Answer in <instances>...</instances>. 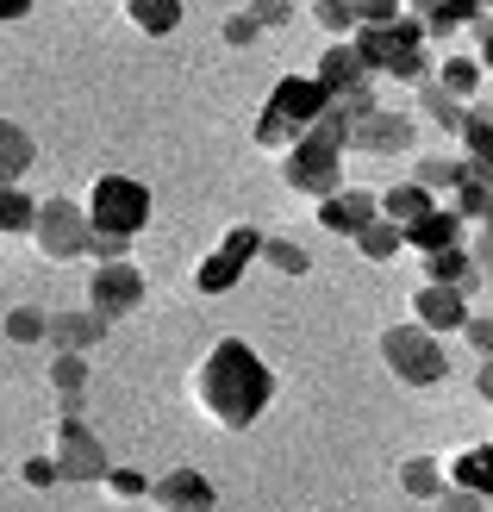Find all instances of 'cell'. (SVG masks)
<instances>
[{"label":"cell","mask_w":493,"mask_h":512,"mask_svg":"<svg viewBox=\"0 0 493 512\" xmlns=\"http://www.w3.org/2000/svg\"><path fill=\"white\" fill-rule=\"evenodd\" d=\"M313 82H319L331 100H350V94H362V88H375V75L356 63L350 38H331V44L319 50V63H313Z\"/></svg>","instance_id":"12"},{"label":"cell","mask_w":493,"mask_h":512,"mask_svg":"<svg viewBox=\"0 0 493 512\" xmlns=\"http://www.w3.org/2000/svg\"><path fill=\"white\" fill-rule=\"evenodd\" d=\"M125 19H132L144 38H169L181 25V0H125Z\"/></svg>","instance_id":"25"},{"label":"cell","mask_w":493,"mask_h":512,"mask_svg":"<svg viewBox=\"0 0 493 512\" xmlns=\"http://www.w3.org/2000/svg\"><path fill=\"white\" fill-rule=\"evenodd\" d=\"M150 500H157L163 512H213L219 494H213V481H206L200 469H169L150 481Z\"/></svg>","instance_id":"13"},{"label":"cell","mask_w":493,"mask_h":512,"mask_svg":"<svg viewBox=\"0 0 493 512\" xmlns=\"http://www.w3.org/2000/svg\"><path fill=\"white\" fill-rule=\"evenodd\" d=\"M344 157H350V113L331 100L325 119L288 150V157H275V163H281V182H288L294 194L331 200V194H337V175H344Z\"/></svg>","instance_id":"2"},{"label":"cell","mask_w":493,"mask_h":512,"mask_svg":"<svg viewBox=\"0 0 493 512\" xmlns=\"http://www.w3.org/2000/svg\"><path fill=\"white\" fill-rule=\"evenodd\" d=\"M406 13V0H356V19L362 25H394Z\"/></svg>","instance_id":"42"},{"label":"cell","mask_w":493,"mask_h":512,"mask_svg":"<svg viewBox=\"0 0 493 512\" xmlns=\"http://www.w3.org/2000/svg\"><path fill=\"white\" fill-rule=\"evenodd\" d=\"M462 150H469V169L487 175L493 169V107H469V119H462Z\"/></svg>","instance_id":"24"},{"label":"cell","mask_w":493,"mask_h":512,"mask_svg":"<svg viewBox=\"0 0 493 512\" xmlns=\"http://www.w3.org/2000/svg\"><path fill=\"white\" fill-rule=\"evenodd\" d=\"M412 132H419V119H412V113L381 107V113L350 125V157H400V150H412Z\"/></svg>","instance_id":"10"},{"label":"cell","mask_w":493,"mask_h":512,"mask_svg":"<svg viewBox=\"0 0 493 512\" xmlns=\"http://www.w3.org/2000/svg\"><path fill=\"white\" fill-rule=\"evenodd\" d=\"M425 281H431V288H456L462 300H469V294L481 288V269H475V256L462 250V244H450V250L425 256Z\"/></svg>","instance_id":"16"},{"label":"cell","mask_w":493,"mask_h":512,"mask_svg":"<svg viewBox=\"0 0 493 512\" xmlns=\"http://www.w3.org/2000/svg\"><path fill=\"white\" fill-rule=\"evenodd\" d=\"M481 82H487V69H481L475 57H444V63H437V88L456 94L462 107H469V100L481 94Z\"/></svg>","instance_id":"26"},{"label":"cell","mask_w":493,"mask_h":512,"mask_svg":"<svg viewBox=\"0 0 493 512\" xmlns=\"http://www.w3.org/2000/svg\"><path fill=\"white\" fill-rule=\"evenodd\" d=\"M194 400L213 425L244 431V425L263 419V406L275 400V369L244 338H219L194 369Z\"/></svg>","instance_id":"1"},{"label":"cell","mask_w":493,"mask_h":512,"mask_svg":"<svg viewBox=\"0 0 493 512\" xmlns=\"http://www.w3.org/2000/svg\"><path fill=\"white\" fill-rule=\"evenodd\" d=\"M475 394L493 406V356H487V363H481V375H475Z\"/></svg>","instance_id":"48"},{"label":"cell","mask_w":493,"mask_h":512,"mask_svg":"<svg viewBox=\"0 0 493 512\" xmlns=\"http://www.w3.org/2000/svg\"><path fill=\"white\" fill-rule=\"evenodd\" d=\"M219 38H225V44H231V50H250V44H256V38H263V25H256V19H250V13H244V7H238V13H231V19H225V25H219Z\"/></svg>","instance_id":"39"},{"label":"cell","mask_w":493,"mask_h":512,"mask_svg":"<svg viewBox=\"0 0 493 512\" xmlns=\"http://www.w3.org/2000/svg\"><path fill=\"white\" fill-rule=\"evenodd\" d=\"M356 250H362V256H369V263H394V256L406 250V232H400V225H387V219H375V225H369V232H362V238H356Z\"/></svg>","instance_id":"31"},{"label":"cell","mask_w":493,"mask_h":512,"mask_svg":"<svg viewBox=\"0 0 493 512\" xmlns=\"http://www.w3.org/2000/svg\"><path fill=\"white\" fill-rule=\"evenodd\" d=\"M325 107H331V94L313 82V75H281L269 88V100H263V113H256V150L288 157V150L325 119Z\"/></svg>","instance_id":"3"},{"label":"cell","mask_w":493,"mask_h":512,"mask_svg":"<svg viewBox=\"0 0 493 512\" xmlns=\"http://www.w3.org/2000/svg\"><path fill=\"white\" fill-rule=\"evenodd\" d=\"M244 13H250V19L269 32V25H288V19H294V0H250Z\"/></svg>","instance_id":"41"},{"label":"cell","mask_w":493,"mask_h":512,"mask_svg":"<svg viewBox=\"0 0 493 512\" xmlns=\"http://www.w3.org/2000/svg\"><path fill=\"white\" fill-rule=\"evenodd\" d=\"M412 325H425L431 338L462 331V325H469V300H462L456 288H431V281H425V288L412 294Z\"/></svg>","instance_id":"14"},{"label":"cell","mask_w":493,"mask_h":512,"mask_svg":"<svg viewBox=\"0 0 493 512\" xmlns=\"http://www.w3.org/2000/svg\"><path fill=\"white\" fill-rule=\"evenodd\" d=\"M50 456H57L63 481H107V475H113L107 444H100L82 419H57V450H50Z\"/></svg>","instance_id":"9"},{"label":"cell","mask_w":493,"mask_h":512,"mask_svg":"<svg viewBox=\"0 0 493 512\" xmlns=\"http://www.w3.org/2000/svg\"><path fill=\"white\" fill-rule=\"evenodd\" d=\"M450 207H456L462 219H475V225H481V219H493V188L481 182V175H469V182L450 194Z\"/></svg>","instance_id":"33"},{"label":"cell","mask_w":493,"mask_h":512,"mask_svg":"<svg viewBox=\"0 0 493 512\" xmlns=\"http://www.w3.org/2000/svg\"><path fill=\"white\" fill-rule=\"evenodd\" d=\"M475 63H481V69H493V13H481V19H475Z\"/></svg>","instance_id":"45"},{"label":"cell","mask_w":493,"mask_h":512,"mask_svg":"<svg viewBox=\"0 0 493 512\" xmlns=\"http://www.w3.org/2000/svg\"><path fill=\"white\" fill-rule=\"evenodd\" d=\"M32 163H38V138L19 119H0V188H13Z\"/></svg>","instance_id":"20"},{"label":"cell","mask_w":493,"mask_h":512,"mask_svg":"<svg viewBox=\"0 0 493 512\" xmlns=\"http://www.w3.org/2000/svg\"><path fill=\"white\" fill-rule=\"evenodd\" d=\"M406 13L419 19L431 38H450L456 25H475L481 19V0H406Z\"/></svg>","instance_id":"17"},{"label":"cell","mask_w":493,"mask_h":512,"mask_svg":"<svg viewBox=\"0 0 493 512\" xmlns=\"http://www.w3.org/2000/svg\"><path fill=\"white\" fill-rule=\"evenodd\" d=\"M437 512H487V500H481V494H469V488H450L444 500H437Z\"/></svg>","instance_id":"44"},{"label":"cell","mask_w":493,"mask_h":512,"mask_svg":"<svg viewBox=\"0 0 493 512\" xmlns=\"http://www.w3.org/2000/svg\"><path fill=\"white\" fill-rule=\"evenodd\" d=\"M313 19L325 25L331 38H350L356 25H362V19H356V0H313Z\"/></svg>","instance_id":"35"},{"label":"cell","mask_w":493,"mask_h":512,"mask_svg":"<svg viewBox=\"0 0 493 512\" xmlns=\"http://www.w3.org/2000/svg\"><path fill=\"white\" fill-rule=\"evenodd\" d=\"M100 488H107L113 500H150V475H138V469H113Z\"/></svg>","instance_id":"38"},{"label":"cell","mask_w":493,"mask_h":512,"mask_svg":"<svg viewBox=\"0 0 493 512\" xmlns=\"http://www.w3.org/2000/svg\"><path fill=\"white\" fill-rule=\"evenodd\" d=\"M419 119H431L437 132H462V119H469V107H462L456 94H444V88H437V75H431V82L419 88Z\"/></svg>","instance_id":"27"},{"label":"cell","mask_w":493,"mask_h":512,"mask_svg":"<svg viewBox=\"0 0 493 512\" xmlns=\"http://www.w3.org/2000/svg\"><path fill=\"white\" fill-rule=\"evenodd\" d=\"M263 244H269V238L256 232V225H244V219H238V225H231V232L219 238V256H225L231 269H250L256 256H263Z\"/></svg>","instance_id":"30"},{"label":"cell","mask_w":493,"mask_h":512,"mask_svg":"<svg viewBox=\"0 0 493 512\" xmlns=\"http://www.w3.org/2000/svg\"><path fill=\"white\" fill-rule=\"evenodd\" d=\"M32 244H38V256H50V263H75V256H88V244H94L88 207H82V200H69V194H50V200H38Z\"/></svg>","instance_id":"6"},{"label":"cell","mask_w":493,"mask_h":512,"mask_svg":"<svg viewBox=\"0 0 493 512\" xmlns=\"http://www.w3.org/2000/svg\"><path fill=\"white\" fill-rule=\"evenodd\" d=\"M431 32L412 13H400L394 25H387V63H381V75L387 82H406V88H425L431 82Z\"/></svg>","instance_id":"7"},{"label":"cell","mask_w":493,"mask_h":512,"mask_svg":"<svg viewBox=\"0 0 493 512\" xmlns=\"http://www.w3.org/2000/svg\"><path fill=\"white\" fill-rule=\"evenodd\" d=\"M400 494L437 506L450 494V463H437V456H406V463H400Z\"/></svg>","instance_id":"18"},{"label":"cell","mask_w":493,"mask_h":512,"mask_svg":"<svg viewBox=\"0 0 493 512\" xmlns=\"http://www.w3.org/2000/svg\"><path fill=\"white\" fill-rule=\"evenodd\" d=\"M88 225L94 232H107V238H138L144 225H150V188L138 182V175H94V188H88Z\"/></svg>","instance_id":"4"},{"label":"cell","mask_w":493,"mask_h":512,"mask_svg":"<svg viewBox=\"0 0 493 512\" xmlns=\"http://www.w3.org/2000/svg\"><path fill=\"white\" fill-rule=\"evenodd\" d=\"M481 13H493V0H481Z\"/></svg>","instance_id":"49"},{"label":"cell","mask_w":493,"mask_h":512,"mask_svg":"<svg viewBox=\"0 0 493 512\" xmlns=\"http://www.w3.org/2000/svg\"><path fill=\"white\" fill-rule=\"evenodd\" d=\"M0 331H7V344H50V313L44 306H13Z\"/></svg>","instance_id":"29"},{"label":"cell","mask_w":493,"mask_h":512,"mask_svg":"<svg viewBox=\"0 0 493 512\" xmlns=\"http://www.w3.org/2000/svg\"><path fill=\"white\" fill-rule=\"evenodd\" d=\"M263 263L281 269V275H306V269H313V256H306L294 238H269V244H263Z\"/></svg>","instance_id":"36"},{"label":"cell","mask_w":493,"mask_h":512,"mask_svg":"<svg viewBox=\"0 0 493 512\" xmlns=\"http://www.w3.org/2000/svg\"><path fill=\"white\" fill-rule=\"evenodd\" d=\"M32 7H38V0H0V25H7V19H25Z\"/></svg>","instance_id":"47"},{"label":"cell","mask_w":493,"mask_h":512,"mask_svg":"<svg viewBox=\"0 0 493 512\" xmlns=\"http://www.w3.org/2000/svg\"><path fill=\"white\" fill-rule=\"evenodd\" d=\"M469 157H419V169H412V182H419L425 194H456L462 182H469Z\"/></svg>","instance_id":"23"},{"label":"cell","mask_w":493,"mask_h":512,"mask_svg":"<svg viewBox=\"0 0 493 512\" xmlns=\"http://www.w3.org/2000/svg\"><path fill=\"white\" fill-rule=\"evenodd\" d=\"M425 213H437V194H425L419 182H394V188L381 194V219L400 225V232H406V225H419Z\"/></svg>","instance_id":"22"},{"label":"cell","mask_w":493,"mask_h":512,"mask_svg":"<svg viewBox=\"0 0 493 512\" xmlns=\"http://www.w3.org/2000/svg\"><path fill=\"white\" fill-rule=\"evenodd\" d=\"M319 225H325V232L331 238H362V232H369V225L381 219V194H362V188H337L331 200H319V213H313Z\"/></svg>","instance_id":"11"},{"label":"cell","mask_w":493,"mask_h":512,"mask_svg":"<svg viewBox=\"0 0 493 512\" xmlns=\"http://www.w3.org/2000/svg\"><path fill=\"white\" fill-rule=\"evenodd\" d=\"M469 256H475V269H481V275L493 269V219H481V232H475V250H469Z\"/></svg>","instance_id":"46"},{"label":"cell","mask_w":493,"mask_h":512,"mask_svg":"<svg viewBox=\"0 0 493 512\" xmlns=\"http://www.w3.org/2000/svg\"><path fill=\"white\" fill-rule=\"evenodd\" d=\"M238 275H244V269H231L225 256L213 250V256H200V263H194V288H200V294H225Z\"/></svg>","instance_id":"34"},{"label":"cell","mask_w":493,"mask_h":512,"mask_svg":"<svg viewBox=\"0 0 493 512\" xmlns=\"http://www.w3.org/2000/svg\"><path fill=\"white\" fill-rule=\"evenodd\" d=\"M381 363L394 381H406V388H437V381L450 375V356L425 325H387L381 331Z\"/></svg>","instance_id":"5"},{"label":"cell","mask_w":493,"mask_h":512,"mask_svg":"<svg viewBox=\"0 0 493 512\" xmlns=\"http://www.w3.org/2000/svg\"><path fill=\"white\" fill-rule=\"evenodd\" d=\"M100 338H107V319L75 306V313H50V350L57 356H88Z\"/></svg>","instance_id":"15"},{"label":"cell","mask_w":493,"mask_h":512,"mask_svg":"<svg viewBox=\"0 0 493 512\" xmlns=\"http://www.w3.org/2000/svg\"><path fill=\"white\" fill-rule=\"evenodd\" d=\"M406 244L419 250V256H437V250L462 244V213H456V207H437V213H425L419 225H406Z\"/></svg>","instance_id":"19"},{"label":"cell","mask_w":493,"mask_h":512,"mask_svg":"<svg viewBox=\"0 0 493 512\" xmlns=\"http://www.w3.org/2000/svg\"><path fill=\"white\" fill-rule=\"evenodd\" d=\"M138 306H144V269L138 263H100L88 275V313H100L107 325L138 313Z\"/></svg>","instance_id":"8"},{"label":"cell","mask_w":493,"mask_h":512,"mask_svg":"<svg viewBox=\"0 0 493 512\" xmlns=\"http://www.w3.org/2000/svg\"><path fill=\"white\" fill-rule=\"evenodd\" d=\"M32 225H38V200L19 182L0 188V238H32Z\"/></svg>","instance_id":"28"},{"label":"cell","mask_w":493,"mask_h":512,"mask_svg":"<svg viewBox=\"0 0 493 512\" xmlns=\"http://www.w3.org/2000/svg\"><path fill=\"white\" fill-rule=\"evenodd\" d=\"M450 488H469L481 500H493V444H469L450 456Z\"/></svg>","instance_id":"21"},{"label":"cell","mask_w":493,"mask_h":512,"mask_svg":"<svg viewBox=\"0 0 493 512\" xmlns=\"http://www.w3.org/2000/svg\"><path fill=\"white\" fill-rule=\"evenodd\" d=\"M88 256H94V269H100V263H132V238H107V232H94Z\"/></svg>","instance_id":"40"},{"label":"cell","mask_w":493,"mask_h":512,"mask_svg":"<svg viewBox=\"0 0 493 512\" xmlns=\"http://www.w3.org/2000/svg\"><path fill=\"white\" fill-rule=\"evenodd\" d=\"M19 481H25V488H57V481H63V469H57V456H25V463H19Z\"/></svg>","instance_id":"37"},{"label":"cell","mask_w":493,"mask_h":512,"mask_svg":"<svg viewBox=\"0 0 493 512\" xmlns=\"http://www.w3.org/2000/svg\"><path fill=\"white\" fill-rule=\"evenodd\" d=\"M462 338H469V344L481 350V363H487V356H493V319H487V313H469V325H462Z\"/></svg>","instance_id":"43"},{"label":"cell","mask_w":493,"mask_h":512,"mask_svg":"<svg viewBox=\"0 0 493 512\" xmlns=\"http://www.w3.org/2000/svg\"><path fill=\"white\" fill-rule=\"evenodd\" d=\"M50 388H57V400L88 394V356H50Z\"/></svg>","instance_id":"32"}]
</instances>
